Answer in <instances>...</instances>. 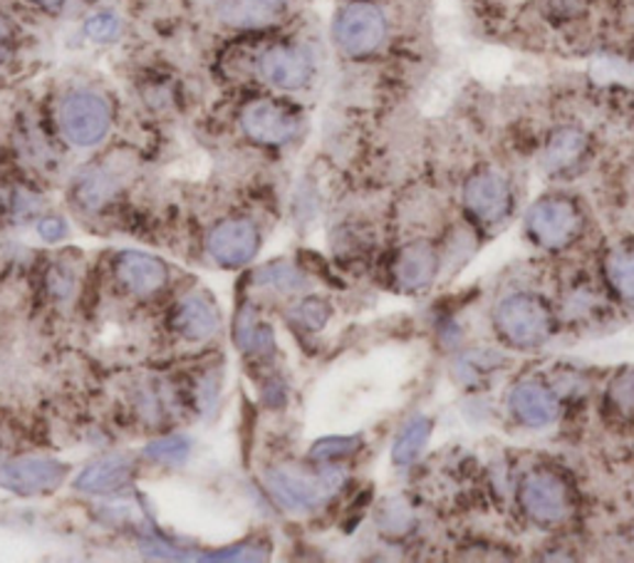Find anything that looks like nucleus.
<instances>
[{"label":"nucleus","mask_w":634,"mask_h":563,"mask_svg":"<svg viewBox=\"0 0 634 563\" xmlns=\"http://www.w3.org/2000/svg\"><path fill=\"white\" fill-rule=\"evenodd\" d=\"M493 325L513 348H538L553 335V313L540 295L515 293L495 305Z\"/></svg>","instance_id":"f257e3e1"},{"label":"nucleus","mask_w":634,"mask_h":563,"mask_svg":"<svg viewBox=\"0 0 634 563\" xmlns=\"http://www.w3.org/2000/svg\"><path fill=\"white\" fill-rule=\"evenodd\" d=\"M267 487H271L273 499L281 504L283 509L291 511H307L325 504L332 494L342 487L345 474L342 469H325L320 474H297L291 469H273L265 477Z\"/></svg>","instance_id":"f03ea898"},{"label":"nucleus","mask_w":634,"mask_h":563,"mask_svg":"<svg viewBox=\"0 0 634 563\" xmlns=\"http://www.w3.org/2000/svg\"><path fill=\"white\" fill-rule=\"evenodd\" d=\"M580 212L570 199L562 196H548L531 206L525 216V229L531 239L540 243L543 249H562L580 231Z\"/></svg>","instance_id":"7ed1b4c3"},{"label":"nucleus","mask_w":634,"mask_h":563,"mask_svg":"<svg viewBox=\"0 0 634 563\" xmlns=\"http://www.w3.org/2000/svg\"><path fill=\"white\" fill-rule=\"evenodd\" d=\"M386 35V23L380 8L372 3H352L337 15L335 43L350 57L374 53Z\"/></svg>","instance_id":"20e7f679"},{"label":"nucleus","mask_w":634,"mask_h":563,"mask_svg":"<svg viewBox=\"0 0 634 563\" xmlns=\"http://www.w3.org/2000/svg\"><path fill=\"white\" fill-rule=\"evenodd\" d=\"M521 509L525 517L533 519L535 523H562L570 517V494L568 487L548 472H535L523 479L521 491Z\"/></svg>","instance_id":"39448f33"},{"label":"nucleus","mask_w":634,"mask_h":563,"mask_svg":"<svg viewBox=\"0 0 634 563\" xmlns=\"http://www.w3.org/2000/svg\"><path fill=\"white\" fill-rule=\"evenodd\" d=\"M59 127L73 144L92 147L109 130V107L92 93H75L59 107Z\"/></svg>","instance_id":"423d86ee"},{"label":"nucleus","mask_w":634,"mask_h":563,"mask_svg":"<svg viewBox=\"0 0 634 563\" xmlns=\"http://www.w3.org/2000/svg\"><path fill=\"white\" fill-rule=\"evenodd\" d=\"M65 474L67 467L63 462L45 457H25L0 467V487L23 494V497H35V494L57 489L59 484H63Z\"/></svg>","instance_id":"0eeeda50"},{"label":"nucleus","mask_w":634,"mask_h":563,"mask_svg":"<svg viewBox=\"0 0 634 563\" xmlns=\"http://www.w3.org/2000/svg\"><path fill=\"white\" fill-rule=\"evenodd\" d=\"M466 209L483 224H499L511 212L509 182L495 172L473 174L463 190Z\"/></svg>","instance_id":"6e6552de"},{"label":"nucleus","mask_w":634,"mask_h":563,"mask_svg":"<svg viewBox=\"0 0 634 563\" xmlns=\"http://www.w3.org/2000/svg\"><path fill=\"white\" fill-rule=\"evenodd\" d=\"M255 251L258 231L255 226L248 221H226L208 236V253L221 266H228V269L248 263L255 256Z\"/></svg>","instance_id":"1a4fd4ad"},{"label":"nucleus","mask_w":634,"mask_h":563,"mask_svg":"<svg viewBox=\"0 0 634 563\" xmlns=\"http://www.w3.org/2000/svg\"><path fill=\"white\" fill-rule=\"evenodd\" d=\"M243 130L248 137L263 144H283L297 132V120L275 102H253L243 112Z\"/></svg>","instance_id":"9d476101"},{"label":"nucleus","mask_w":634,"mask_h":563,"mask_svg":"<svg viewBox=\"0 0 634 563\" xmlns=\"http://www.w3.org/2000/svg\"><path fill=\"white\" fill-rule=\"evenodd\" d=\"M511 414L525 427H545L558 414V402L553 392L538 382H518L509 394Z\"/></svg>","instance_id":"9b49d317"},{"label":"nucleus","mask_w":634,"mask_h":563,"mask_svg":"<svg viewBox=\"0 0 634 563\" xmlns=\"http://www.w3.org/2000/svg\"><path fill=\"white\" fill-rule=\"evenodd\" d=\"M261 75L281 90H300L310 77V61L303 51L277 45L261 57Z\"/></svg>","instance_id":"f8f14e48"},{"label":"nucleus","mask_w":634,"mask_h":563,"mask_svg":"<svg viewBox=\"0 0 634 563\" xmlns=\"http://www.w3.org/2000/svg\"><path fill=\"white\" fill-rule=\"evenodd\" d=\"M394 275L400 289L404 291H422L431 283L436 275V251L431 243L414 241L402 249L400 259L394 266Z\"/></svg>","instance_id":"ddd939ff"},{"label":"nucleus","mask_w":634,"mask_h":563,"mask_svg":"<svg viewBox=\"0 0 634 563\" xmlns=\"http://www.w3.org/2000/svg\"><path fill=\"white\" fill-rule=\"evenodd\" d=\"M117 271L122 275L124 285L136 295H152L164 289L168 279L166 266L146 253H124L117 263Z\"/></svg>","instance_id":"4468645a"},{"label":"nucleus","mask_w":634,"mask_h":563,"mask_svg":"<svg viewBox=\"0 0 634 563\" xmlns=\"http://www.w3.org/2000/svg\"><path fill=\"white\" fill-rule=\"evenodd\" d=\"M129 474H132V467L124 457H107L89 464L77 477L75 487L89 494H109L122 489L129 481Z\"/></svg>","instance_id":"2eb2a0df"},{"label":"nucleus","mask_w":634,"mask_h":563,"mask_svg":"<svg viewBox=\"0 0 634 563\" xmlns=\"http://www.w3.org/2000/svg\"><path fill=\"white\" fill-rule=\"evenodd\" d=\"M176 331L186 340H206L218 331V315L208 301L192 295L176 311Z\"/></svg>","instance_id":"dca6fc26"},{"label":"nucleus","mask_w":634,"mask_h":563,"mask_svg":"<svg viewBox=\"0 0 634 563\" xmlns=\"http://www.w3.org/2000/svg\"><path fill=\"white\" fill-rule=\"evenodd\" d=\"M582 152H584V134L580 130H575V127H560V130H555L550 137L548 150H545V162H548L553 172H560L578 162Z\"/></svg>","instance_id":"f3484780"},{"label":"nucleus","mask_w":634,"mask_h":563,"mask_svg":"<svg viewBox=\"0 0 634 563\" xmlns=\"http://www.w3.org/2000/svg\"><path fill=\"white\" fill-rule=\"evenodd\" d=\"M429 437H431V420L414 418L394 442V450H392L394 464H402V467L412 464L424 452Z\"/></svg>","instance_id":"a211bd4d"},{"label":"nucleus","mask_w":634,"mask_h":563,"mask_svg":"<svg viewBox=\"0 0 634 563\" xmlns=\"http://www.w3.org/2000/svg\"><path fill=\"white\" fill-rule=\"evenodd\" d=\"M287 6V0H233L228 21L236 25H265Z\"/></svg>","instance_id":"6ab92c4d"},{"label":"nucleus","mask_w":634,"mask_h":563,"mask_svg":"<svg viewBox=\"0 0 634 563\" xmlns=\"http://www.w3.org/2000/svg\"><path fill=\"white\" fill-rule=\"evenodd\" d=\"M236 343L245 353H265L273 345L271 328L258 323L251 308H243L236 321Z\"/></svg>","instance_id":"aec40b11"},{"label":"nucleus","mask_w":634,"mask_h":563,"mask_svg":"<svg viewBox=\"0 0 634 563\" xmlns=\"http://www.w3.org/2000/svg\"><path fill=\"white\" fill-rule=\"evenodd\" d=\"M255 283L265 285V289H275V291H283V293H293L297 289H303V273L293 269L291 263L285 261H275L271 266H265L255 273Z\"/></svg>","instance_id":"412c9836"},{"label":"nucleus","mask_w":634,"mask_h":563,"mask_svg":"<svg viewBox=\"0 0 634 563\" xmlns=\"http://www.w3.org/2000/svg\"><path fill=\"white\" fill-rule=\"evenodd\" d=\"M608 281L622 299H634V253L610 256Z\"/></svg>","instance_id":"4be33fe9"},{"label":"nucleus","mask_w":634,"mask_h":563,"mask_svg":"<svg viewBox=\"0 0 634 563\" xmlns=\"http://www.w3.org/2000/svg\"><path fill=\"white\" fill-rule=\"evenodd\" d=\"M610 400L627 418H634V370H624L610 385Z\"/></svg>","instance_id":"5701e85b"},{"label":"nucleus","mask_w":634,"mask_h":563,"mask_svg":"<svg viewBox=\"0 0 634 563\" xmlns=\"http://www.w3.org/2000/svg\"><path fill=\"white\" fill-rule=\"evenodd\" d=\"M380 523L384 531L402 533L412 527V511L402 499H390L380 511Z\"/></svg>","instance_id":"b1692460"},{"label":"nucleus","mask_w":634,"mask_h":563,"mask_svg":"<svg viewBox=\"0 0 634 563\" xmlns=\"http://www.w3.org/2000/svg\"><path fill=\"white\" fill-rule=\"evenodd\" d=\"M188 454V444L182 437H168V440H158L146 447V457L162 464H176L184 462Z\"/></svg>","instance_id":"393cba45"},{"label":"nucleus","mask_w":634,"mask_h":563,"mask_svg":"<svg viewBox=\"0 0 634 563\" xmlns=\"http://www.w3.org/2000/svg\"><path fill=\"white\" fill-rule=\"evenodd\" d=\"M360 447V440L357 437H327L320 440L313 447V457L315 459H335L342 457V454H350Z\"/></svg>","instance_id":"a878e982"},{"label":"nucleus","mask_w":634,"mask_h":563,"mask_svg":"<svg viewBox=\"0 0 634 563\" xmlns=\"http://www.w3.org/2000/svg\"><path fill=\"white\" fill-rule=\"evenodd\" d=\"M87 35L92 37V41L99 43H107V41H114L119 35V21L117 15L112 13H97L87 21Z\"/></svg>","instance_id":"bb28decb"},{"label":"nucleus","mask_w":634,"mask_h":563,"mask_svg":"<svg viewBox=\"0 0 634 563\" xmlns=\"http://www.w3.org/2000/svg\"><path fill=\"white\" fill-rule=\"evenodd\" d=\"M297 315H300V321L310 325V328H323V323L327 321V305L323 301L310 299L297 308Z\"/></svg>","instance_id":"cd10ccee"},{"label":"nucleus","mask_w":634,"mask_h":563,"mask_svg":"<svg viewBox=\"0 0 634 563\" xmlns=\"http://www.w3.org/2000/svg\"><path fill=\"white\" fill-rule=\"evenodd\" d=\"M37 234L43 236L45 241H57L67 234V226L63 219H57V216H47V219L37 224Z\"/></svg>","instance_id":"c85d7f7f"},{"label":"nucleus","mask_w":634,"mask_h":563,"mask_svg":"<svg viewBox=\"0 0 634 563\" xmlns=\"http://www.w3.org/2000/svg\"><path fill=\"white\" fill-rule=\"evenodd\" d=\"M67 273H69L67 269H59L50 275V289H53L55 295H67L69 291H73V275H67Z\"/></svg>","instance_id":"c756f323"},{"label":"nucleus","mask_w":634,"mask_h":563,"mask_svg":"<svg viewBox=\"0 0 634 563\" xmlns=\"http://www.w3.org/2000/svg\"><path fill=\"white\" fill-rule=\"evenodd\" d=\"M8 51H10V25L6 18H0V63L6 61Z\"/></svg>","instance_id":"7c9ffc66"},{"label":"nucleus","mask_w":634,"mask_h":563,"mask_svg":"<svg viewBox=\"0 0 634 563\" xmlns=\"http://www.w3.org/2000/svg\"><path fill=\"white\" fill-rule=\"evenodd\" d=\"M33 3L45 6V8H57L59 3H63V0H33Z\"/></svg>","instance_id":"2f4dec72"}]
</instances>
